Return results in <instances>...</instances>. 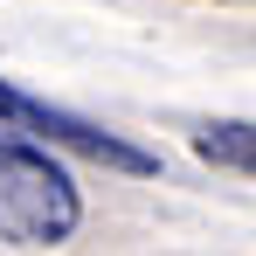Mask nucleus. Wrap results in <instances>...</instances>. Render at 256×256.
Masks as SVG:
<instances>
[{"label": "nucleus", "mask_w": 256, "mask_h": 256, "mask_svg": "<svg viewBox=\"0 0 256 256\" xmlns=\"http://www.w3.org/2000/svg\"><path fill=\"white\" fill-rule=\"evenodd\" d=\"M84 228V194L56 146L28 138L0 118V242L14 250H56Z\"/></svg>", "instance_id": "nucleus-1"}, {"label": "nucleus", "mask_w": 256, "mask_h": 256, "mask_svg": "<svg viewBox=\"0 0 256 256\" xmlns=\"http://www.w3.org/2000/svg\"><path fill=\"white\" fill-rule=\"evenodd\" d=\"M0 118L14 132H28V138H42V146H70V152L104 160V166H118V173H160V160H152L146 146H132L118 132H97L90 118L56 111V104H42V97H28V90H14V84H0Z\"/></svg>", "instance_id": "nucleus-2"}, {"label": "nucleus", "mask_w": 256, "mask_h": 256, "mask_svg": "<svg viewBox=\"0 0 256 256\" xmlns=\"http://www.w3.org/2000/svg\"><path fill=\"white\" fill-rule=\"evenodd\" d=\"M194 152H201L208 166H228V173H250V180H256V125H242V118L201 125V132H194Z\"/></svg>", "instance_id": "nucleus-3"}]
</instances>
